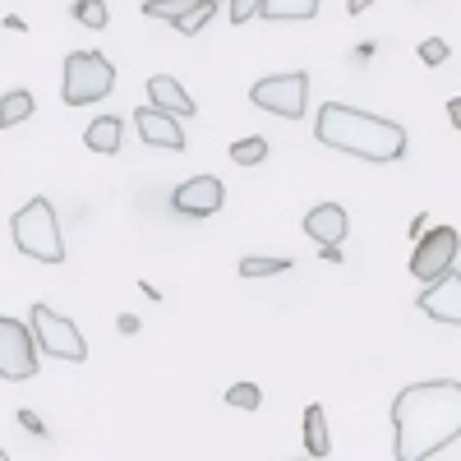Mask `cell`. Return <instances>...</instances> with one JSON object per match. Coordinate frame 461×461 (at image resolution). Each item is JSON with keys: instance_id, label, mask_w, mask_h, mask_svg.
I'll use <instances>...</instances> for the list:
<instances>
[{"instance_id": "6da1fadb", "label": "cell", "mask_w": 461, "mask_h": 461, "mask_svg": "<svg viewBox=\"0 0 461 461\" xmlns=\"http://www.w3.org/2000/svg\"><path fill=\"white\" fill-rule=\"evenodd\" d=\"M461 438V383L425 378L393 402V452L397 461H429Z\"/></svg>"}, {"instance_id": "7a4b0ae2", "label": "cell", "mask_w": 461, "mask_h": 461, "mask_svg": "<svg viewBox=\"0 0 461 461\" xmlns=\"http://www.w3.org/2000/svg\"><path fill=\"white\" fill-rule=\"evenodd\" d=\"M314 139L323 148L351 152L365 162H402L406 158V130L397 121H383V115L356 111L346 102H328L314 121Z\"/></svg>"}, {"instance_id": "3957f363", "label": "cell", "mask_w": 461, "mask_h": 461, "mask_svg": "<svg viewBox=\"0 0 461 461\" xmlns=\"http://www.w3.org/2000/svg\"><path fill=\"white\" fill-rule=\"evenodd\" d=\"M10 236L37 263H65V240H60V221H56L51 199H28L10 221Z\"/></svg>"}, {"instance_id": "277c9868", "label": "cell", "mask_w": 461, "mask_h": 461, "mask_svg": "<svg viewBox=\"0 0 461 461\" xmlns=\"http://www.w3.org/2000/svg\"><path fill=\"white\" fill-rule=\"evenodd\" d=\"M28 328H32L37 351H47L51 360H69V365H84V360H88V341H84L79 323L65 319V314H56L51 304H32Z\"/></svg>"}, {"instance_id": "5b68a950", "label": "cell", "mask_w": 461, "mask_h": 461, "mask_svg": "<svg viewBox=\"0 0 461 461\" xmlns=\"http://www.w3.org/2000/svg\"><path fill=\"white\" fill-rule=\"evenodd\" d=\"M111 88H115V65L102 51H69L65 56V84H60V93H65L69 106L102 102Z\"/></svg>"}, {"instance_id": "8992f818", "label": "cell", "mask_w": 461, "mask_h": 461, "mask_svg": "<svg viewBox=\"0 0 461 461\" xmlns=\"http://www.w3.org/2000/svg\"><path fill=\"white\" fill-rule=\"evenodd\" d=\"M249 102L258 111H273L282 121H300L304 115V102H310V74L304 69H291V74H267L249 88Z\"/></svg>"}, {"instance_id": "52a82bcc", "label": "cell", "mask_w": 461, "mask_h": 461, "mask_svg": "<svg viewBox=\"0 0 461 461\" xmlns=\"http://www.w3.org/2000/svg\"><path fill=\"white\" fill-rule=\"evenodd\" d=\"M456 249H461V236L452 226H434L415 240V254H411V277L420 286H434L438 277H447L456 267Z\"/></svg>"}, {"instance_id": "ba28073f", "label": "cell", "mask_w": 461, "mask_h": 461, "mask_svg": "<svg viewBox=\"0 0 461 461\" xmlns=\"http://www.w3.org/2000/svg\"><path fill=\"white\" fill-rule=\"evenodd\" d=\"M37 374V341H32V328L0 314V378L10 383H23Z\"/></svg>"}, {"instance_id": "9c48e42d", "label": "cell", "mask_w": 461, "mask_h": 461, "mask_svg": "<svg viewBox=\"0 0 461 461\" xmlns=\"http://www.w3.org/2000/svg\"><path fill=\"white\" fill-rule=\"evenodd\" d=\"M221 203H226V189L217 176H189L185 185L171 189V208L185 217H212L221 212Z\"/></svg>"}, {"instance_id": "30bf717a", "label": "cell", "mask_w": 461, "mask_h": 461, "mask_svg": "<svg viewBox=\"0 0 461 461\" xmlns=\"http://www.w3.org/2000/svg\"><path fill=\"white\" fill-rule=\"evenodd\" d=\"M415 310L425 314V319H434V323H452V328H461V273L452 267L447 277H438L434 286H425L415 295Z\"/></svg>"}, {"instance_id": "8fae6325", "label": "cell", "mask_w": 461, "mask_h": 461, "mask_svg": "<svg viewBox=\"0 0 461 461\" xmlns=\"http://www.w3.org/2000/svg\"><path fill=\"white\" fill-rule=\"evenodd\" d=\"M134 130H139L143 143H152V148H167V152H180V148H185L180 121H176V115H167V111H158V106H139V111H134Z\"/></svg>"}, {"instance_id": "7c38bea8", "label": "cell", "mask_w": 461, "mask_h": 461, "mask_svg": "<svg viewBox=\"0 0 461 461\" xmlns=\"http://www.w3.org/2000/svg\"><path fill=\"white\" fill-rule=\"evenodd\" d=\"M346 230H351V217H346V208H341V203H319L314 212H304V236L319 240V245H323V254H328V249H337V245L346 240Z\"/></svg>"}, {"instance_id": "4fadbf2b", "label": "cell", "mask_w": 461, "mask_h": 461, "mask_svg": "<svg viewBox=\"0 0 461 461\" xmlns=\"http://www.w3.org/2000/svg\"><path fill=\"white\" fill-rule=\"evenodd\" d=\"M148 102L167 111V115H194V97H189L180 88V79H171V74H152L148 79Z\"/></svg>"}, {"instance_id": "5bb4252c", "label": "cell", "mask_w": 461, "mask_h": 461, "mask_svg": "<svg viewBox=\"0 0 461 461\" xmlns=\"http://www.w3.org/2000/svg\"><path fill=\"white\" fill-rule=\"evenodd\" d=\"M84 143H88L93 152H121V143H125V121H121V115H97V121L88 125V134H84Z\"/></svg>"}, {"instance_id": "9a60e30c", "label": "cell", "mask_w": 461, "mask_h": 461, "mask_svg": "<svg viewBox=\"0 0 461 461\" xmlns=\"http://www.w3.org/2000/svg\"><path fill=\"white\" fill-rule=\"evenodd\" d=\"M32 93L28 88H10L5 97H0V130H14V125H23L28 115H32Z\"/></svg>"}, {"instance_id": "2e32d148", "label": "cell", "mask_w": 461, "mask_h": 461, "mask_svg": "<svg viewBox=\"0 0 461 461\" xmlns=\"http://www.w3.org/2000/svg\"><path fill=\"white\" fill-rule=\"evenodd\" d=\"M304 447H310V456H328V415L323 406H310L304 411Z\"/></svg>"}, {"instance_id": "e0dca14e", "label": "cell", "mask_w": 461, "mask_h": 461, "mask_svg": "<svg viewBox=\"0 0 461 461\" xmlns=\"http://www.w3.org/2000/svg\"><path fill=\"white\" fill-rule=\"evenodd\" d=\"M258 14L263 19H314L319 14V0H263Z\"/></svg>"}, {"instance_id": "ac0fdd59", "label": "cell", "mask_w": 461, "mask_h": 461, "mask_svg": "<svg viewBox=\"0 0 461 461\" xmlns=\"http://www.w3.org/2000/svg\"><path fill=\"white\" fill-rule=\"evenodd\" d=\"M230 162H236V167L267 162V139H236V143H230Z\"/></svg>"}, {"instance_id": "d6986e66", "label": "cell", "mask_w": 461, "mask_h": 461, "mask_svg": "<svg viewBox=\"0 0 461 461\" xmlns=\"http://www.w3.org/2000/svg\"><path fill=\"white\" fill-rule=\"evenodd\" d=\"M212 14H217V0H199V5H189V10L180 14L176 28H180L185 37H194V32H203V23H208Z\"/></svg>"}, {"instance_id": "ffe728a7", "label": "cell", "mask_w": 461, "mask_h": 461, "mask_svg": "<svg viewBox=\"0 0 461 461\" xmlns=\"http://www.w3.org/2000/svg\"><path fill=\"white\" fill-rule=\"evenodd\" d=\"M286 267L291 258H240V277H277Z\"/></svg>"}, {"instance_id": "44dd1931", "label": "cell", "mask_w": 461, "mask_h": 461, "mask_svg": "<svg viewBox=\"0 0 461 461\" xmlns=\"http://www.w3.org/2000/svg\"><path fill=\"white\" fill-rule=\"evenodd\" d=\"M263 393L254 388V383H230L226 388V406H240V411H258Z\"/></svg>"}, {"instance_id": "7402d4cb", "label": "cell", "mask_w": 461, "mask_h": 461, "mask_svg": "<svg viewBox=\"0 0 461 461\" xmlns=\"http://www.w3.org/2000/svg\"><path fill=\"white\" fill-rule=\"evenodd\" d=\"M74 19L88 23V28H106L111 10H106V0H79V5H74Z\"/></svg>"}, {"instance_id": "603a6c76", "label": "cell", "mask_w": 461, "mask_h": 461, "mask_svg": "<svg viewBox=\"0 0 461 461\" xmlns=\"http://www.w3.org/2000/svg\"><path fill=\"white\" fill-rule=\"evenodd\" d=\"M452 56V47L443 42V37H425V42H420V60H425V65H443Z\"/></svg>"}, {"instance_id": "cb8c5ba5", "label": "cell", "mask_w": 461, "mask_h": 461, "mask_svg": "<svg viewBox=\"0 0 461 461\" xmlns=\"http://www.w3.org/2000/svg\"><path fill=\"white\" fill-rule=\"evenodd\" d=\"M254 14H258V0H236V5H230V19H240V23L254 19Z\"/></svg>"}, {"instance_id": "d4e9b609", "label": "cell", "mask_w": 461, "mask_h": 461, "mask_svg": "<svg viewBox=\"0 0 461 461\" xmlns=\"http://www.w3.org/2000/svg\"><path fill=\"white\" fill-rule=\"evenodd\" d=\"M447 121H452V125H461V97H452V102H447Z\"/></svg>"}, {"instance_id": "484cf974", "label": "cell", "mask_w": 461, "mask_h": 461, "mask_svg": "<svg viewBox=\"0 0 461 461\" xmlns=\"http://www.w3.org/2000/svg\"><path fill=\"white\" fill-rule=\"evenodd\" d=\"M0 461H10V452H5V447H0Z\"/></svg>"}]
</instances>
